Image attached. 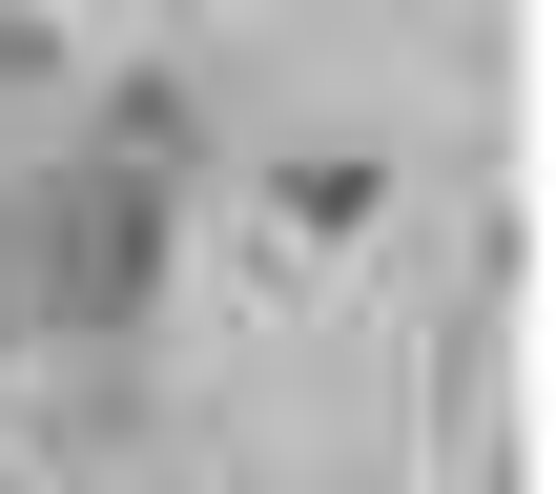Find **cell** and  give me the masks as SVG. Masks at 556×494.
I'll return each mask as SVG.
<instances>
[{
	"mask_svg": "<svg viewBox=\"0 0 556 494\" xmlns=\"http://www.w3.org/2000/svg\"><path fill=\"white\" fill-rule=\"evenodd\" d=\"M0 371H21V268H0Z\"/></svg>",
	"mask_w": 556,
	"mask_h": 494,
	"instance_id": "cell-4",
	"label": "cell"
},
{
	"mask_svg": "<svg viewBox=\"0 0 556 494\" xmlns=\"http://www.w3.org/2000/svg\"><path fill=\"white\" fill-rule=\"evenodd\" d=\"M351 494H371V474H351Z\"/></svg>",
	"mask_w": 556,
	"mask_h": 494,
	"instance_id": "cell-5",
	"label": "cell"
},
{
	"mask_svg": "<svg viewBox=\"0 0 556 494\" xmlns=\"http://www.w3.org/2000/svg\"><path fill=\"white\" fill-rule=\"evenodd\" d=\"M371 227H392V165H371V144H289V165L248 186V268H268V289H309V268H351Z\"/></svg>",
	"mask_w": 556,
	"mask_h": 494,
	"instance_id": "cell-2",
	"label": "cell"
},
{
	"mask_svg": "<svg viewBox=\"0 0 556 494\" xmlns=\"http://www.w3.org/2000/svg\"><path fill=\"white\" fill-rule=\"evenodd\" d=\"M165 227H186V186H144V165H103V144H62V186H41V268H21V309H41L62 351H124V330L165 309Z\"/></svg>",
	"mask_w": 556,
	"mask_h": 494,
	"instance_id": "cell-1",
	"label": "cell"
},
{
	"mask_svg": "<svg viewBox=\"0 0 556 494\" xmlns=\"http://www.w3.org/2000/svg\"><path fill=\"white\" fill-rule=\"evenodd\" d=\"M83 144H103V165H144V186H186V165H206V103H186V62H124Z\"/></svg>",
	"mask_w": 556,
	"mask_h": 494,
	"instance_id": "cell-3",
	"label": "cell"
}]
</instances>
